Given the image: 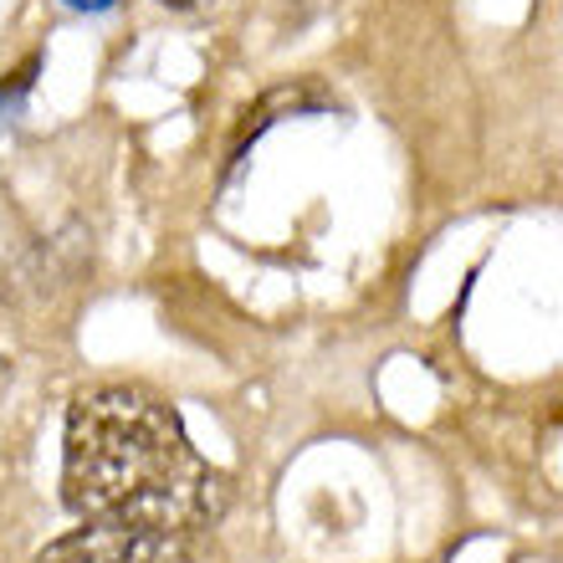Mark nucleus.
Wrapping results in <instances>:
<instances>
[{
  "mask_svg": "<svg viewBox=\"0 0 563 563\" xmlns=\"http://www.w3.org/2000/svg\"><path fill=\"white\" fill-rule=\"evenodd\" d=\"M159 5H169V11H190L195 0H159Z\"/></svg>",
  "mask_w": 563,
  "mask_h": 563,
  "instance_id": "nucleus-4",
  "label": "nucleus"
},
{
  "mask_svg": "<svg viewBox=\"0 0 563 563\" xmlns=\"http://www.w3.org/2000/svg\"><path fill=\"white\" fill-rule=\"evenodd\" d=\"M62 497L82 522L190 538L221 522L231 476L195 451L185 420L139 385L88 389L67 416Z\"/></svg>",
  "mask_w": 563,
  "mask_h": 563,
  "instance_id": "nucleus-1",
  "label": "nucleus"
},
{
  "mask_svg": "<svg viewBox=\"0 0 563 563\" xmlns=\"http://www.w3.org/2000/svg\"><path fill=\"white\" fill-rule=\"evenodd\" d=\"M62 5H73V11H88V15H98V11H113L119 0H62Z\"/></svg>",
  "mask_w": 563,
  "mask_h": 563,
  "instance_id": "nucleus-3",
  "label": "nucleus"
},
{
  "mask_svg": "<svg viewBox=\"0 0 563 563\" xmlns=\"http://www.w3.org/2000/svg\"><path fill=\"white\" fill-rule=\"evenodd\" d=\"M31 563H195L185 538L148 533V528H119V522H88L77 533L46 543Z\"/></svg>",
  "mask_w": 563,
  "mask_h": 563,
  "instance_id": "nucleus-2",
  "label": "nucleus"
}]
</instances>
